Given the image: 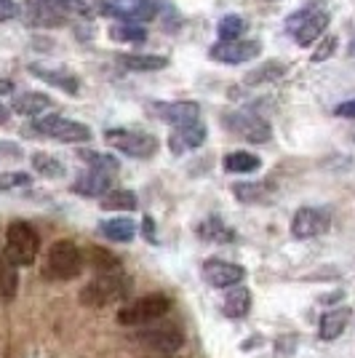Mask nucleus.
<instances>
[{"label":"nucleus","mask_w":355,"mask_h":358,"mask_svg":"<svg viewBox=\"0 0 355 358\" xmlns=\"http://www.w3.org/2000/svg\"><path fill=\"white\" fill-rule=\"evenodd\" d=\"M131 292V278L118 270V273H99L89 284L80 289V302L86 308H107L113 302L123 299Z\"/></svg>","instance_id":"obj_1"},{"label":"nucleus","mask_w":355,"mask_h":358,"mask_svg":"<svg viewBox=\"0 0 355 358\" xmlns=\"http://www.w3.org/2000/svg\"><path fill=\"white\" fill-rule=\"evenodd\" d=\"M38 252H41V236H38V230L30 222L16 220V222L8 224V230H6V252L3 254L14 262L16 268L32 265L38 259Z\"/></svg>","instance_id":"obj_2"},{"label":"nucleus","mask_w":355,"mask_h":358,"mask_svg":"<svg viewBox=\"0 0 355 358\" xmlns=\"http://www.w3.org/2000/svg\"><path fill=\"white\" fill-rule=\"evenodd\" d=\"M86 257L80 252V246L70 238H61L51 243L48 257H45V275L57 278V281H73L83 273Z\"/></svg>","instance_id":"obj_3"},{"label":"nucleus","mask_w":355,"mask_h":358,"mask_svg":"<svg viewBox=\"0 0 355 358\" xmlns=\"http://www.w3.org/2000/svg\"><path fill=\"white\" fill-rule=\"evenodd\" d=\"M94 11L129 22V24H145L161 14V6H158V0H96Z\"/></svg>","instance_id":"obj_4"},{"label":"nucleus","mask_w":355,"mask_h":358,"mask_svg":"<svg viewBox=\"0 0 355 358\" xmlns=\"http://www.w3.org/2000/svg\"><path fill=\"white\" fill-rule=\"evenodd\" d=\"M32 134L43 136V139H57L64 145H83L91 142V129L86 123L61 118V115H43L32 123Z\"/></svg>","instance_id":"obj_5"},{"label":"nucleus","mask_w":355,"mask_h":358,"mask_svg":"<svg viewBox=\"0 0 355 358\" xmlns=\"http://www.w3.org/2000/svg\"><path fill=\"white\" fill-rule=\"evenodd\" d=\"M104 142L113 150H118V152L129 155V158H139V161L152 158L158 152V148H161V142L152 134L133 131V129H107L104 131Z\"/></svg>","instance_id":"obj_6"},{"label":"nucleus","mask_w":355,"mask_h":358,"mask_svg":"<svg viewBox=\"0 0 355 358\" xmlns=\"http://www.w3.org/2000/svg\"><path fill=\"white\" fill-rule=\"evenodd\" d=\"M171 310V299L163 294H147V297L136 299L129 308H123L118 313L120 327H147L152 321H158Z\"/></svg>","instance_id":"obj_7"},{"label":"nucleus","mask_w":355,"mask_h":358,"mask_svg":"<svg viewBox=\"0 0 355 358\" xmlns=\"http://www.w3.org/2000/svg\"><path fill=\"white\" fill-rule=\"evenodd\" d=\"M222 126L230 134L240 136L252 145H267L273 139V126L256 113H224Z\"/></svg>","instance_id":"obj_8"},{"label":"nucleus","mask_w":355,"mask_h":358,"mask_svg":"<svg viewBox=\"0 0 355 358\" xmlns=\"http://www.w3.org/2000/svg\"><path fill=\"white\" fill-rule=\"evenodd\" d=\"M136 340L145 345V348H150V350L161 353V356H171V353H177L179 348L184 345V331L179 327H174V324H163V327L142 329Z\"/></svg>","instance_id":"obj_9"},{"label":"nucleus","mask_w":355,"mask_h":358,"mask_svg":"<svg viewBox=\"0 0 355 358\" xmlns=\"http://www.w3.org/2000/svg\"><path fill=\"white\" fill-rule=\"evenodd\" d=\"M328 227H331V211L318 209V206H302V209H296L294 220H291V236L307 241L324 236Z\"/></svg>","instance_id":"obj_10"},{"label":"nucleus","mask_w":355,"mask_h":358,"mask_svg":"<svg viewBox=\"0 0 355 358\" xmlns=\"http://www.w3.org/2000/svg\"><path fill=\"white\" fill-rule=\"evenodd\" d=\"M150 115H155L158 120L168 123V126H190L201 120V105L198 102H150L147 105Z\"/></svg>","instance_id":"obj_11"},{"label":"nucleus","mask_w":355,"mask_h":358,"mask_svg":"<svg viewBox=\"0 0 355 358\" xmlns=\"http://www.w3.org/2000/svg\"><path fill=\"white\" fill-rule=\"evenodd\" d=\"M262 43L259 41H219L208 48V57L222 64H246L259 57Z\"/></svg>","instance_id":"obj_12"},{"label":"nucleus","mask_w":355,"mask_h":358,"mask_svg":"<svg viewBox=\"0 0 355 358\" xmlns=\"http://www.w3.org/2000/svg\"><path fill=\"white\" fill-rule=\"evenodd\" d=\"M203 278L206 284H211L214 289H233L240 286L246 278V270L238 262H227V259H208L203 265Z\"/></svg>","instance_id":"obj_13"},{"label":"nucleus","mask_w":355,"mask_h":358,"mask_svg":"<svg viewBox=\"0 0 355 358\" xmlns=\"http://www.w3.org/2000/svg\"><path fill=\"white\" fill-rule=\"evenodd\" d=\"M206 126L198 120V123H190V126H177V129H171V134H168V150L174 152V155H184V152H190V150H198L201 145H206Z\"/></svg>","instance_id":"obj_14"},{"label":"nucleus","mask_w":355,"mask_h":358,"mask_svg":"<svg viewBox=\"0 0 355 358\" xmlns=\"http://www.w3.org/2000/svg\"><path fill=\"white\" fill-rule=\"evenodd\" d=\"M19 14L24 16V22L30 24V27H59L67 22V16L59 14L57 8H51V6H45L43 0H27L22 8H19Z\"/></svg>","instance_id":"obj_15"},{"label":"nucleus","mask_w":355,"mask_h":358,"mask_svg":"<svg viewBox=\"0 0 355 358\" xmlns=\"http://www.w3.org/2000/svg\"><path fill=\"white\" fill-rule=\"evenodd\" d=\"M30 73L35 75L38 80H43V83L64 91V94H70V96H78V91H80V83H78V78H75L70 70H61V67H45V64H30Z\"/></svg>","instance_id":"obj_16"},{"label":"nucleus","mask_w":355,"mask_h":358,"mask_svg":"<svg viewBox=\"0 0 355 358\" xmlns=\"http://www.w3.org/2000/svg\"><path fill=\"white\" fill-rule=\"evenodd\" d=\"M70 190L83 195V198H104V195L113 190V177L99 174V171H86V174H80L70 185Z\"/></svg>","instance_id":"obj_17"},{"label":"nucleus","mask_w":355,"mask_h":358,"mask_svg":"<svg viewBox=\"0 0 355 358\" xmlns=\"http://www.w3.org/2000/svg\"><path fill=\"white\" fill-rule=\"evenodd\" d=\"M198 238L206 243H233L236 241V230L224 222L222 217L211 214L203 222L198 224Z\"/></svg>","instance_id":"obj_18"},{"label":"nucleus","mask_w":355,"mask_h":358,"mask_svg":"<svg viewBox=\"0 0 355 358\" xmlns=\"http://www.w3.org/2000/svg\"><path fill=\"white\" fill-rule=\"evenodd\" d=\"M51 105H54V102H51V96H48V94H41V91H24V94H16L14 96L11 110H14L16 115L35 118V115L45 113Z\"/></svg>","instance_id":"obj_19"},{"label":"nucleus","mask_w":355,"mask_h":358,"mask_svg":"<svg viewBox=\"0 0 355 358\" xmlns=\"http://www.w3.org/2000/svg\"><path fill=\"white\" fill-rule=\"evenodd\" d=\"M118 64L129 73H158L168 64V59L155 54H118Z\"/></svg>","instance_id":"obj_20"},{"label":"nucleus","mask_w":355,"mask_h":358,"mask_svg":"<svg viewBox=\"0 0 355 358\" xmlns=\"http://www.w3.org/2000/svg\"><path fill=\"white\" fill-rule=\"evenodd\" d=\"M273 193L275 190L270 182H238V185H233V195L240 203H270Z\"/></svg>","instance_id":"obj_21"},{"label":"nucleus","mask_w":355,"mask_h":358,"mask_svg":"<svg viewBox=\"0 0 355 358\" xmlns=\"http://www.w3.org/2000/svg\"><path fill=\"white\" fill-rule=\"evenodd\" d=\"M347 321H350V308H331V310H326L324 318H321V340L326 343H331V340H337L345 327H347Z\"/></svg>","instance_id":"obj_22"},{"label":"nucleus","mask_w":355,"mask_h":358,"mask_svg":"<svg viewBox=\"0 0 355 358\" xmlns=\"http://www.w3.org/2000/svg\"><path fill=\"white\" fill-rule=\"evenodd\" d=\"M328 19H331V16H328V11H318V14L310 16V19H307V22H305V24L294 32V41L299 45H305V48H307V45H312L315 41H321V38H324V32H326V27H328Z\"/></svg>","instance_id":"obj_23"},{"label":"nucleus","mask_w":355,"mask_h":358,"mask_svg":"<svg viewBox=\"0 0 355 358\" xmlns=\"http://www.w3.org/2000/svg\"><path fill=\"white\" fill-rule=\"evenodd\" d=\"M222 166L227 174H254V171H259L262 161H259V155H254L249 150H236V152L224 155Z\"/></svg>","instance_id":"obj_24"},{"label":"nucleus","mask_w":355,"mask_h":358,"mask_svg":"<svg viewBox=\"0 0 355 358\" xmlns=\"http://www.w3.org/2000/svg\"><path fill=\"white\" fill-rule=\"evenodd\" d=\"M99 230H102L104 238L113 241V243H129V241H133V236H136V224H133V220H129V217L104 220V222L99 224Z\"/></svg>","instance_id":"obj_25"},{"label":"nucleus","mask_w":355,"mask_h":358,"mask_svg":"<svg viewBox=\"0 0 355 358\" xmlns=\"http://www.w3.org/2000/svg\"><path fill=\"white\" fill-rule=\"evenodd\" d=\"M222 310L227 318H243V315L252 310V292L246 286H233L224 297Z\"/></svg>","instance_id":"obj_26"},{"label":"nucleus","mask_w":355,"mask_h":358,"mask_svg":"<svg viewBox=\"0 0 355 358\" xmlns=\"http://www.w3.org/2000/svg\"><path fill=\"white\" fill-rule=\"evenodd\" d=\"M78 158H80L83 164H89L91 171H99V174H107V177H113V174H118L120 171V161L115 158V155H110V152L78 150Z\"/></svg>","instance_id":"obj_27"},{"label":"nucleus","mask_w":355,"mask_h":358,"mask_svg":"<svg viewBox=\"0 0 355 358\" xmlns=\"http://www.w3.org/2000/svg\"><path fill=\"white\" fill-rule=\"evenodd\" d=\"M30 161H32V169H35L41 177L59 179V177L67 174V166L61 164L57 155H48V152H32Z\"/></svg>","instance_id":"obj_28"},{"label":"nucleus","mask_w":355,"mask_h":358,"mask_svg":"<svg viewBox=\"0 0 355 358\" xmlns=\"http://www.w3.org/2000/svg\"><path fill=\"white\" fill-rule=\"evenodd\" d=\"M99 206L104 211H136L139 201L131 190H110L104 198H99Z\"/></svg>","instance_id":"obj_29"},{"label":"nucleus","mask_w":355,"mask_h":358,"mask_svg":"<svg viewBox=\"0 0 355 358\" xmlns=\"http://www.w3.org/2000/svg\"><path fill=\"white\" fill-rule=\"evenodd\" d=\"M286 75V64L283 62H265L259 64L256 70L246 75V86H262V83H273V80H281Z\"/></svg>","instance_id":"obj_30"},{"label":"nucleus","mask_w":355,"mask_h":358,"mask_svg":"<svg viewBox=\"0 0 355 358\" xmlns=\"http://www.w3.org/2000/svg\"><path fill=\"white\" fill-rule=\"evenodd\" d=\"M16 289H19V270L6 254H0V299H11Z\"/></svg>","instance_id":"obj_31"},{"label":"nucleus","mask_w":355,"mask_h":358,"mask_svg":"<svg viewBox=\"0 0 355 358\" xmlns=\"http://www.w3.org/2000/svg\"><path fill=\"white\" fill-rule=\"evenodd\" d=\"M107 35L115 41V43H142L147 38V30L142 24H129V22H120V24H113Z\"/></svg>","instance_id":"obj_32"},{"label":"nucleus","mask_w":355,"mask_h":358,"mask_svg":"<svg viewBox=\"0 0 355 358\" xmlns=\"http://www.w3.org/2000/svg\"><path fill=\"white\" fill-rule=\"evenodd\" d=\"M86 262H89L94 270H99V273H118L120 270L118 257L113 252H107V249H102V246H91Z\"/></svg>","instance_id":"obj_33"},{"label":"nucleus","mask_w":355,"mask_h":358,"mask_svg":"<svg viewBox=\"0 0 355 358\" xmlns=\"http://www.w3.org/2000/svg\"><path fill=\"white\" fill-rule=\"evenodd\" d=\"M217 32H219V41H240V35L246 32V19L238 14L222 16L217 24Z\"/></svg>","instance_id":"obj_34"},{"label":"nucleus","mask_w":355,"mask_h":358,"mask_svg":"<svg viewBox=\"0 0 355 358\" xmlns=\"http://www.w3.org/2000/svg\"><path fill=\"white\" fill-rule=\"evenodd\" d=\"M45 6L57 8L59 14H73V16H91V6L86 0H43Z\"/></svg>","instance_id":"obj_35"},{"label":"nucleus","mask_w":355,"mask_h":358,"mask_svg":"<svg viewBox=\"0 0 355 358\" xmlns=\"http://www.w3.org/2000/svg\"><path fill=\"white\" fill-rule=\"evenodd\" d=\"M321 3H324V0H315V3H310V6H302L299 11H294V14L286 19V30L296 32L302 24H305V22H307V19H310V16H315L318 11H324V8H318Z\"/></svg>","instance_id":"obj_36"},{"label":"nucleus","mask_w":355,"mask_h":358,"mask_svg":"<svg viewBox=\"0 0 355 358\" xmlns=\"http://www.w3.org/2000/svg\"><path fill=\"white\" fill-rule=\"evenodd\" d=\"M32 185V177L27 171H3L0 174V190H16V187H27Z\"/></svg>","instance_id":"obj_37"},{"label":"nucleus","mask_w":355,"mask_h":358,"mask_svg":"<svg viewBox=\"0 0 355 358\" xmlns=\"http://www.w3.org/2000/svg\"><path fill=\"white\" fill-rule=\"evenodd\" d=\"M337 45H340V41H337V35H326L321 43L315 45V51H312V62H326L334 57V51H337Z\"/></svg>","instance_id":"obj_38"},{"label":"nucleus","mask_w":355,"mask_h":358,"mask_svg":"<svg viewBox=\"0 0 355 358\" xmlns=\"http://www.w3.org/2000/svg\"><path fill=\"white\" fill-rule=\"evenodd\" d=\"M19 158H24V150L19 148L16 142L0 139V161H19Z\"/></svg>","instance_id":"obj_39"},{"label":"nucleus","mask_w":355,"mask_h":358,"mask_svg":"<svg viewBox=\"0 0 355 358\" xmlns=\"http://www.w3.org/2000/svg\"><path fill=\"white\" fill-rule=\"evenodd\" d=\"M16 16H19L16 0H0V22H11Z\"/></svg>","instance_id":"obj_40"},{"label":"nucleus","mask_w":355,"mask_h":358,"mask_svg":"<svg viewBox=\"0 0 355 358\" xmlns=\"http://www.w3.org/2000/svg\"><path fill=\"white\" fill-rule=\"evenodd\" d=\"M334 115L345 120H355V99H347V102H342V105L334 107Z\"/></svg>","instance_id":"obj_41"},{"label":"nucleus","mask_w":355,"mask_h":358,"mask_svg":"<svg viewBox=\"0 0 355 358\" xmlns=\"http://www.w3.org/2000/svg\"><path fill=\"white\" fill-rule=\"evenodd\" d=\"M145 236L150 238V243H158V238H155V222H152V217H145Z\"/></svg>","instance_id":"obj_42"},{"label":"nucleus","mask_w":355,"mask_h":358,"mask_svg":"<svg viewBox=\"0 0 355 358\" xmlns=\"http://www.w3.org/2000/svg\"><path fill=\"white\" fill-rule=\"evenodd\" d=\"M6 94H14V80L0 78V96H6Z\"/></svg>","instance_id":"obj_43"},{"label":"nucleus","mask_w":355,"mask_h":358,"mask_svg":"<svg viewBox=\"0 0 355 358\" xmlns=\"http://www.w3.org/2000/svg\"><path fill=\"white\" fill-rule=\"evenodd\" d=\"M342 297H345V294H342V292H337V294H328V297H321V302H324V305H331V302H340Z\"/></svg>","instance_id":"obj_44"},{"label":"nucleus","mask_w":355,"mask_h":358,"mask_svg":"<svg viewBox=\"0 0 355 358\" xmlns=\"http://www.w3.org/2000/svg\"><path fill=\"white\" fill-rule=\"evenodd\" d=\"M6 123H8V110L0 105V126H6Z\"/></svg>","instance_id":"obj_45"},{"label":"nucleus","mask_w":355,"mask_h":358,"mask_svg":"<svg viewBox=\"0 0 355 358\" xmlns=\"http://www.w3.org/2000/svg\"><path fill=\"white\" fill-rule=\"evenodd\" d=\"M347 54H350V57H355V41L350 43V48H347Z\"/></svg>","instance_id":"obj_46"},{"label":"nucleus","mask_w":355,"mask_h":358,"mask_svg":"<svg viewBox=\"0 0 355 358\" xmlns=\"http://www.w3.org/2000/svg\"><path fill=\"white\" fill-rule=\"evenodd\" d=\"M152 358H174V356H152Z\"/></svg>","instance_id":"obj_47"},{"label":"nucleus","mask_w":355,"mask_h":358,"mask_svg":"<svg viewBox=\"0 0 355 358\" xmlns=\"http://www.w3.org/2000/svg\"><path fill=\"white\" fill-rule=\"evenodd\" d=\"M353 139H355V134H353Z\"/></svg>","instance_id":"obj_48"}]
</instances>
